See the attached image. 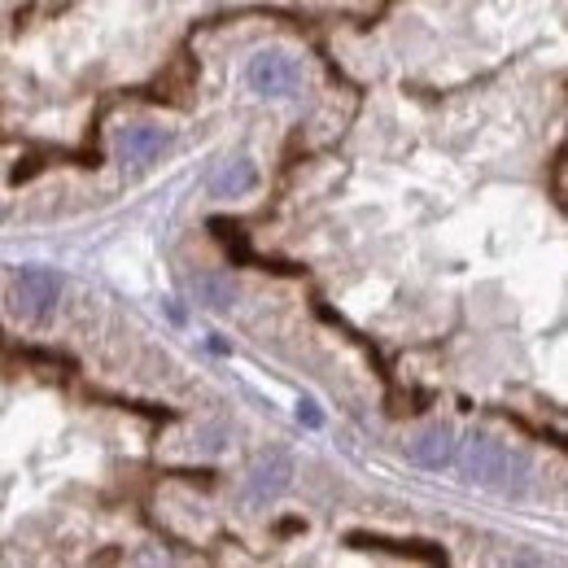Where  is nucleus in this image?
<instances>
[{
	"instance_id": "20e7f679",
	"label": "nucleus",
	"mask_w": 568,
	"mask_h": 568,
	"mask_svg": "<svg viewBox=\"0 0 568 568\" xmlns=\"http://www.w3.org/2000/svg\"><path fill=\"white\" fill-rule=\"evenodd\" d=\"M288 477H293V464L284 459L281 450L263 455V459L250 468V498H254V503H272V498H281L284 490H288Z\"/></svg>"
},
{
	"instance_id": "423d86ee",
	"label": "nucleus",
	"mask_w": 568,
	"mask_h": 568,
	"mask_svg": "<svg viewBox=\"0 0 568 568\" xmlns=\"http://www.w3.org/2000/svg\"><path fill=\"white\" fill-rule=\"evenodd\" d=\"M346 542L358 551H389V556H407V560H425V565H446V551L433 547V542H394V538H381V534H351Z\"/></svg>"
},
{
	"instance_id": "39448f33",
	"label": "nucleus",
	"mask_w": 568,
	"mask_h": 568,
	"mask_svg": "<svg viewBox=\"0 0 568 568\" xmlns=\"http://www.w3.org/2000/svg\"><path fill=\"white\" fill-rule=\"evenodd\" d=\"M119 158L123 162H132V166H144V162H153L162 149H166V132L162 128H149V123H128V128H119Z\"/></svg>"
},
{
	"instance_id": "9d476101",
	"label": "nucleus",
	"mask_w": 568,
	"mask_h": 568,
	"mask_svg": "<svg viewBox=\"0 0 568 568\" xmlns=\"http://www.w3.org/2000/svg\"><path fill=\"white\" fill-rule=\"evenodd\" d=\"M211 227L219 232V241L227 245V254H232L236 263H254V254H250V241H245V232H241V227H232L227 219H214Z\"/></svg>"
},
{
	"instance_id": "6e6552de",
	"label": "nucleus",
	"mask_w": 568,
	"mask_h": 568,
	"mask_svg": "<svg viewBox=\"0 0 568 568\" xmlns=\"http://www.w3.org/2000/svg\"><path fill=\"white\" fill-rule=\"evenodd\" d=\"M258 184V171H254V162L250 158H232V162H223V171L214 175V197H245L250 189Z\"/></svg>"
},
{
	"instance_id": "f257e3e1",
	"label": "nucleus",
	"mask_w": 568,
	"mask_h": 568,
	"mask_svg": "<svg viewBox=\"0 0 568 568\" xmlns=\"http://www.w3.org/2000/svg\"><path fill=\"white\" fill-rule=\"evenodd\" d=\"M464 477L486 490H498V495H520L525 477H529V459L486 433H473L464 442Z\"/></svg>"
},
{
	"instance_id": "9b49d317",
	"label": "nucleus",
	"mask_w": 568,
	"mask_h": 568,
	"mask_svg": "<svg viewBox=\"0 0 568 568\" xmlns=\"http://www.w3.org/2000/svg\"><path fill=\"white\" fill-rule=\"evenodd\" d=\"M297 425H306V428L324 425V416H320V407H315L311 398H302V403H297Z\"/></svg>"
},
{
	"instance_id": "0eeeda50",
	"label": "nucleus",
	"mask_w": 568,
	"mask_h": 568,
	"mask_svg": "<svg viewBox=\"0 0 568 568\" xmlns=\"http://www.w3.org/2000/svg\"><path fill=\"white\" fill-rule=\"evenodd\" d=\"M412 459L420 464V468H433V473H442L450 459H455V433L446 425H428L416 442H412Z\"/></svg>"
},
{
	"instance_id": "7ed1b4c3",
	"label": "nucleus",
	"mask_w": 568,
	"mask_h": 568,
	"mask_svg": "<svg viewBox=\"0 0 568 568\" xmlns=\"http://www.w3.org/2000/svg\"><path fill=\"white\" fill-rule=\"evenodd\" d=\"M245 74H250V88H254L258 97H272V101L293 97V92L302 88V67H297V58H288L284 49H263V53H254Z\"/></svg>"
},
{
	"instance_id": "f03ea898",
	"label": "nucleus",
	"mask_w": 568,
	"mask_h": 568,
	"mask_svg": "<svg viewBox=\"0 0 568 568\" xmlns=\"http://www.w3.org/2000/svg\"><path fill=\"white\" fill-rule=\"evenodd\" d=\"M9 297H13V311L22 320H44L62 297V281L49 267H22V272H13Z\"/></svg>"
},
{
	"instance_id": "1a4fd4ad",
	"label": "nucleus",
	"mask_w": 568,
	"mask_h": 568,
	"mask_svg": "<svg viewBox=\"0 0 568 568\" xmlns=\"http://www.w3.org/2000/svg\"><path fill=\"white\" fill-rule=\"evenodd\" d=\"M193 293H197V302L202 306H211V311H232L236 306V284L232 276H219V272H202V276H193Z\"/></svg>"
}]
</instances>
